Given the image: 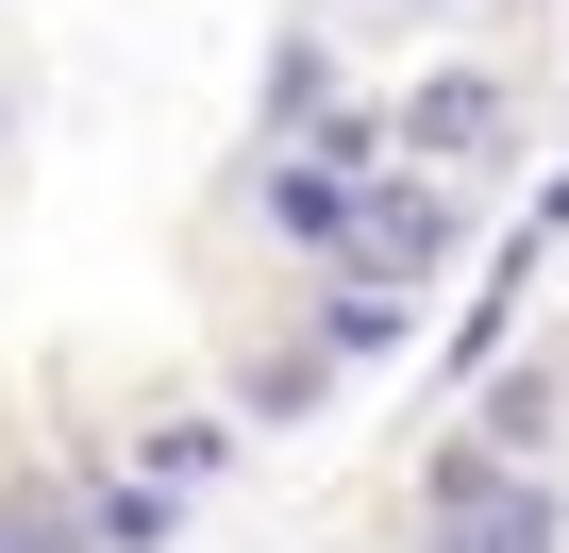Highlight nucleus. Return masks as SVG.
Instances as JSON below:
<instances>
[{
	"label": "nucleus",
	"mask_w": 569,
	"mask_h": 553,
	"mask_svg": "<svg viewBox=\"0 0 569 553\" xmlns=\"http://www.w3.org/2000/svg\"><path fill=\"white\" fill-rule=\"evenodd\" d=\"M469 553H552V520H536V503H502V520H486Z\"/></svg>",
	"instance_id": "obj_1"
}]
</instances>
